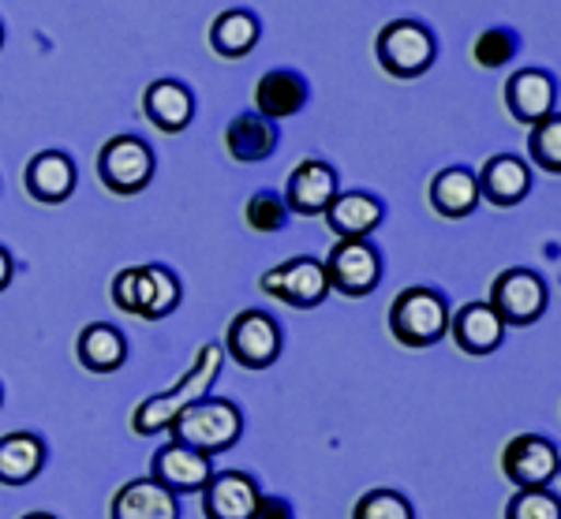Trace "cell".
<instances>
[{
	"mask_svg": "<svg viewBox=\"0 0 561 519\" xmlns=\"http://www.w3.org/2000/svg\"><path fill=\"white\" fill-rule=\"evenodd\" d=\"M221 362H225V348L221 344H203L195 355V362L187 367V374L176 381L169 393L147 396L139 407L131 412V430L139 437H158L173 426L176 415H184L187 407L198 404L203 396H210V385L221 374Z\"/></svg>",
	"mask_w": 561,
	"mask_h": 519,
	"instance_id": "obj_1",
	"label": "cell"
},
{
	"mask_svg": "<svg viewBox=\"0 0 561 519\" xmlns=\"http://www.w3.org/2000/svg\"><path fill=\"white\" fill-rule=\"evenodd\" d=\"M169 434H173V441L184 445V449H195V452H203V457H217V452H229L232 445L240 441L243 415L232 400L203 396L198 404L187 407L184 415L173 418Z\"/></svg>",
	"mask_w": 561,
	"mask_h": 519,
	"instance_id": "obj_2",
	"label": "cell"
},
{
	"mask_svg": "<svg viewBox=\"0 0 561 519\" xmlns=\"http://www.w3.org/2000/svg\"><path fill=\"white\" fill-rule=\"evenodd\" d=\"M113 303L142 322H161L180 307V280L169 266H128L113 277Z\"/></svg>",
	"mask_w": 561,
	"mask_h": 519,
	"instance_id": "obj_3",
	"label": "cell"
},
{
	"mask_svg": "<svg viewBox=\"0 0 561 519\" xmlns=\"http://www.w3.org/2000/svg\"><path fill=\"white\" fill-rule=\"evenodd\" d=\"M389 333L404 348H431L449 333V303L434 288H404L389 307Z\"/></svg>",
	"mask_w": 561,
	"mask_h": 519,
	"instance_id": "obj_4",
	"label": "cell"
},
{
	"mask_svg": "<svg viewBox=\"0 0 561 519\" xmlns=\"http://www.w3.org/2000/svg\"><path fill=\"white\" fill-rule=\"evenodd\" d=\"M375 57L382 64L386 76L393 79H415L431 68L438 57V42L423 23L415 20H393L378 31L375 38Z\"/></svg>",
	"mask_w": 561,
	"mask_h": 519,
	"instance_id": "obj_5",
	"label": "cell"
},
{
	"mask_svg": "<svg viewBox=\"0 0 561 519\" xmlns=\"http://www.w3.org/2000/svg\"><path fill=\"white\" fill-rule=\"evenodd\" d=\"M153 150L139 135H113L102 153H98V180H102L105 191L121 198H131L139 191H147L153 180Z\"/></svg>",
	"mask_w": 561,
	"mask_h": 519,
	"instance_id": "obj_6",
	"label": "cell"
},
{
	"mask_svg": "<svg viewBox=\"0 0 561 519\" xmlns=\"http://www.w3.org/2000/svg\"><path fill=\"white\" fill-rule=\"evenodd\" d=\"M486 303L494 307V314L510 325H536L542 314H547V280L539 277L536 269H502L491 285V299Z\"/></svg>",
	"mask_w": 561,
	"mask_h": 519,
	"instance_id": "obj_7",
	"label": "cell"
},
{
	"mask_svg": "<svg viewBox=\"0 0 561 519\" xmlns=\"http://www.w3.org/2000/svg\"><path fill=\"white\" fill-rule=\"evenodd\" d=\"M280 348H285V333H280L277 318L266 311H240L229 322L225 333V351L240 362L243 370H266L277 362Z\"/></svg>",
	"mask_w": 561,
	"mask_h": 519,
	"instance_id": "obj_8",
	"label": "cell"
},
{
	"mask_svg": "<svg viewBox=\"0 0 561 519\" xmlns=\"http://www.w3.org/2000/svg\"><path fill=\"white\" fill-rule=\"evenodd\" d=\"M322 266L330 291H341L348 299L370 296L382 280V254L370 240H337Z\"/></svg>",
	"mask_w": 561,
	"mask_h": 519,
	"instance_id": "obj_9",
	"label": "cell"
},
{
	"mask_svg": "<svg viewBox=\"0 0 561 519\" xmlns=\"http://www.w3.org/2000/svg\"><path fill=\"white\" fill-rule=\"evenodd\" d=\"M259 288L266 291V296L280 299V303L296 307V311H311V307L325 303V296H330V280H325V266L319 258H288L280 262V266L266 269L259 277Z\"/></svg>",
	"mask_w": 561,
	"mask_h": 519,
	"instance_id": "obj_10",
	"label": "cell"
},
{
	"mask_svg": "<svg viewBox=\"0 0 561 519\" xmlns=\"http://www.w3.org/2000/svg\"><path fill=\"white\" fill-rule=\"evenodd\" d=\"M558 445L539 434H517L502 449V475L517 489H550L558 482Z\"/></svg>",
	"mask_w": 561,
	"mask_h": 519,
	"instance_id": "obj_11",
	"label": "cell"
},
{
	"mask_svg": "<svg viewBox=\"0 0 561 519\" xmlns=\"http://www.w3.org/2000/svg\"><path fill=\"white\" fill-rule=\"evenodd\" d=\"M262 505V489L248 471H214L203 486L206 519H255Z\"/></svg>",
	"mask_w": 561,
	"mask_h": 519,
	"instance_id": "obj_12",
	"label": "cell"
},
{
	"mask_svg": "<svg viewBox=\"0 0 561 519\" xmlns=\"http://www.w3.org/2000/svg\"><path fill=\"white\" fill-rule=\"evenodd\" d=\"M214 475V463L210 457L195 449H184V445L169 441L153 452V468H150V478L158 486H165L169 494H203V486L210 482Z\"/></svg>",
	"mask_w": 561,
	"mask_h": 519,
	"instance_id": "obj_13",
	"label": "cell"
},
{
	"mask_svg": "<svg viewBox=\"0 0 561 519\" xmlns=\"http://www.w3.org/2000/svg\"><path fill=\"white\" fill-rule=\"evenodd\" d=\"M505 108L517 124L536 127L558 113V79L539 68H524L505 83Z\"/></svg>",
	"mask_w": 561,
	"mask_h": 519,
	"instance_id": "obj_14",
	"label": "cell"
},
{
	"mask_svg": "<svg viewBox=\"0 0 561 519\" xmlns=\"http://www.w3.org/2000/svg\"><path fill=\"white\" fill-rule=\"evenodd\" d=\"M337 195H341V184H337V172H333V165L307 158L293 169V176H288V191L280 198H285L288 214L319 217L330 209V203Z\"/></svg>",
	"mask_w": 561,
	"mask_h": 519,
	"instance_id": "obj_15",
	"label": "cell"
},
{
	"mask_svg": "<svg viewBox=\"0 0 561 519\" xmlns=\"http://www.w3.org/2000/svg\"><path fill=\"white\" fill-rule=\"evenodd\" d=\"M76 161L68 158L65 150H42L31 158V165L23 172L26 195L42 206H60L71 198L76 191Z\"/></svg>",
	"mask_w": 561,
	"mask_h": 519,
	"instance_id": "obj_16",
	"label": "cell"
},
{
	"mask_svg": "<svg viewBox=\"0 0 561 519\" xmlns=\"http://www.w3.org/2000/svg\"><path fill=\"white\" fill-rule=\"evenodd\" d=\"M307 97H311V86H307V79L300 71L274 68L255 83V113L266 116L270 124H277V120H288V116L300 113L307 105Z\"/></svg>",
	"mask_w": 561,
	"mask_h": 519,
	"instance_id": "obj_17",
	"label": "cell"
},
{
	"mask_svg": "<svg viewBox=\"0 0 561 519\" xmlns=\"http://www.w3.org/2000/svg\"><path fill=\"white\" fill-rule=\"evenodd\" d=\"M479 198H486L491 206H517L524 195L531 191V169L524 165L517 153H494L483 165V172H476Z\"/></svg>",
	"mask_w": 561,
	"mask_h": 519,
	"instance_id": "obj_18",
	"label": "cell"
},
{
	"mask_svg": "<svg viewBox=\"0 0 561 519\" xmlns=\"http://www.w3.org/2000/svg\"><path fill=\"white\" fill-rule=\"evenodd\" d=\"M108 519H180L176 497L165 486H158L150 475L124 482L113 494Z\"/></svg>",
	"mask_w": 561,
	"mask_h": 519,
	"instance_id": "obj_19",
	"label": "cell"
},
{
	"mask_svg": "<svg viewBox=\"0 0 561 519\" xmlns=\"http://www.w3.org/2000/svg\"><path fill=\"white\" fill-rule=\"evenodd\" d=\"M449 333L465 355H491L494 348H502L505 322L494 314L491 303H465L457 314H449Z\"/></svg>",
	"mask_w": 561,
	"mask_h": 519,
	"instance_id": "obj_20",
	"label": "cell"
},
{
	"mask_svg": "<svg viewBox=\"0 0 561 519\" xmlns=\"http://www.w3.org/2000/svg\"><path fill=\"white\" fill-rule=\"evenodd\" d=\"M142 113L158 131L180 135L195 120V97L180 79H153L147 94H142Z\"/></svg>",
	"mask_w": 561,
	"mask_h": 519,
	"instance_id": "obj_21",
	"label": "cell"
},
{
	"mask_svg": "<svg viewBox=\"0 0 561 519\" xmlns=\"http://www.w3.org/2000/svg\"><path fill=\"white\" fill-rule=\"evenodd\" d=\"M322 217L330 224V232L341 235V240H367V232H375L382 224L386 206L382 198L367 195V191H345V195L333 198Z\"/></svg>",
	"mask_w": 561,
	"mask_h": 519,
	"instance_id": "obj_22",
	"label": "cell"
},
{
	"mask_svg": "<svg viewBox=\"0 0 561 519\" xmlns=\"http://www.w3.org/2000/svg\"><path fill=\"white\" fill-rule=\"evenodd\" d=\"M76 355L90 374H116V370L128 362V341H124V333L116 330V325L90 322L83 325V333H79Z\"/></svg>",
	"mask_w": 561,
	"mask_h": 519,
	"instance_id": "obj_23",
	"label": "cell"
},
{
	"mask_svg": "<svg viewBox=\"0 0 561 519\" xmlns=\"http://www.w3.org/2000/svg\"><path fill=\"white\" fill-rule=\"evenodd\" d=\"M225 150H229L232 161H243V165L266 161L277 150V124H270L259 113L232 116L229 127H225Z\"/></svg>",
	"mask_w": 561,
	"mask_h": 519,
	"instance_id": "obj_24",
	"label": "cell"
},
{
	"mask_svg": "<svg viewBox=\"0 0 561 519\" xmlns=\"http://www.w3.org/2000/svg\"><path fill=\"white\" fill-rule=\"evenodd\" d=\"M431 206H434V214L449 217V221H460V217L476 214V206H479L476 172L468 165L442 169L438 176L431 180Z\"/></svg>",
	"mask_w": 561,
	"mask_h": 519,
	"instance_id": "obj_25",
	"label": "cell"
},
{
	"mask_svg": "<svg viewBox=\"0 0 561 519\" xmlns=\"http://www.w3.org/2000/svg\"><path fill=\"white\" fill-rule=\"evenodd\" d=\"M45 468V441L31 430H15L0 437V482L26 486Z\"/></svg>",
	"mask_w": 561,
	"mask_h": 519,
	"instance_id": "obj_26",
	"label": "cell"
},
{
	"mask_svg": "<svg viewBox=\"0 0 561 519\" xmlns=\"http://www.w3.org/2000/svg\"><path fill=\"white\" fill-rule=\"evenodd\" d=\"M259 38H262L259 15L243 12V8L221 12V15H217V20L210 23V45H214L217 57H225V60L248 57V53L259 45Z\"/></svg>",
	"mask_w": 561,
	"mask_h": 519,
	"instance_id": "obj_27",
	"label": "cell"
},
{
	"mask_svg": "<svg viewBox=\"0 0 561 519\" xmlns=\"http://www.w3.org/2000/svg\"><path fill=\"white\" fill-rule=\"evenodd\" d=\"M520 53V34L513 26H486L472 42V57L479 68H505Z\"/></svg>",
	"mask_w": 561,
	"mask_h": 519,
	"instance_id": "obj_28",
	"label": "cell"
},
{
	"mask_svg": "<svg viewBox=\"0 0 561 519\" xmlns=\"http://www.w3.org/2000/svg\"><path fill=\"white\" fill-rule=\"evenodd\" d=\"M243 221L248 229H255L259 235H274L288 224V206L277 191H255L243 206Z\"/></svg>",
	"mask_w": 561,
	"mask_h": 519,
	"instance_id": "obj_29",
	"label": "cell"
},
{
	"mask_svg": "<svg viewBox=\"0 0 561 519\" xmlns=\"http://www.w3.org/2000/svg\"><path fill=\"white\" fill-rule=\"evenodd\" d=\"M528 153H531V161H536L542 172H550V176H558V172H561V116L558 113L531 127Z\"/></svg>",
	"mask_w": 561,
	"mask_h": 519,
	"instance_id": "obj_30",
	"label": "cell"
},
{
	"mask_svg": "<svg viewBox=\"0 0 561 519\" xmlns=\"http://www.w3.org/2000/svg\"><path fill=\"white\" fill-rule=\"evenodd\" d=\"M352 519H415L412 500L397 489H367L352 508Z\"/></svg>",
	"mask_w": 561,
	"mask_h": 519,
	"instance_id": "obj_31",
	"label": "cell"
},
{
	"mask_svg": "<svg viewBox=\"0 0 561 519\" xmlns=\"http://www.w3.org/2000/svg\"><path fill=\"white\" fill-rule=\"evenodd\" d=\"M505 519H561L554 489H517L505 505Z\"/></svg>",
	"mask_w": 561,
	"mask_h": 519,
	"instance_id": "obj_32",
	"label": "cell"
},
{
	"mask_svg": "<svg viewBox=\"0 0 561 519\" xmlns=\"http://www.w3.org/2000/svg\"><path fill=\"white\" fill-rule=\"evenodd\" d=\"M255 519H296L293 505H288L285 497H262Z\"/></svg>",
	"mask_w": 561,
	"mask_h": 519,
	"instance_id": "obj_33",
	"label": "cell"
},
{
	"mask_svg": "<svg viewBox=\"0 0 561 519\" xmlns=\"http://www.w3.org/2000/svg\"><path fill=\"white\" fill-rule=\"evenodd\" d=\"M12 277H15V262H12V254H8V247H0V291L12 285Z\"/></svg>",
	"mask_w": 561,
	"mask_h": 519,
	"instance_id": "obj_34",
	"label": "cell"
},
{
	"mask_svg": "<svg viewBox=\"0 0 561 519\" xmlns=\"http://www.w3.org/2000/svg\"><path fill=\"white\" fill-rule=\"evenodd\" d=\"M23 519H57V516H49V512H26Z\"/></svg>",
	"mask_w": 561,
	"mask_h": 519,
	"instance_id": "obj_35",
	"label": "cell"
},
{
	"mask_svg": "<svg viewBox=\"0 0 561 519\" xmlns=\"http://www.w3.org/2000/svg\"><path fill=\"white\" fill-rule=\"evenodd\" d=\"M0 45H4V26H0Z\"/></svg>",
	"mask_w": 561,
	"mask_h": 519,
	"instance_id": "obj_36",
	"label": "cell"
},
{
	"mask_svg": "<svg viewBox=\"0 0 561 519\" xmlns=\"http://www.w3.org/2000/svg\"><path fill=\"white\" fill-rule=\"evenodd\" d=\"M0 404H4V389H0Z\"/></svg>",
	"mask_w": 561,
	"mask_h": 519,
	"instance_id": "obj_37",
	"label": "cell"
}]
</instances>
